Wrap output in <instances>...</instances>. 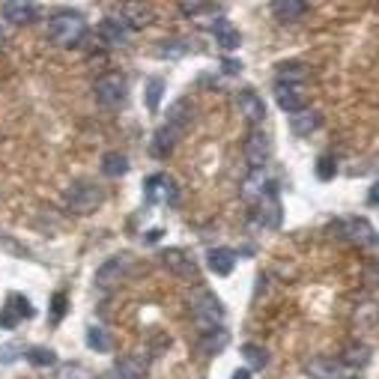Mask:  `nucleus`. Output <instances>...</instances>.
Returning a JSON list of instances; mask_svg holds the SVG:
<instances>
[{
  "instance_id": "f257e3e1",
  "label": "nucleus",
  "mask_w": 379,
  "mask_h": 379,
  "mask_svg": "<svg viewBox=\"0 0 379 379\" xmlns=\"http://www.w3.org/2000/svg\"><path fill=\"white\" fill-rule=\"evenodd\" d=\"M87 36V21L81 12H57L48 21V39L57 48H72Z\"/></svg>"
},
{
  "instance_id": "f03ea898",
  "label": "nucleus",
  "mask_w": 379,
  "mask_h": 379,
  "mask_svg": "<svg viewBox=\"0 0 379 379\" xmlns=\"http://www.w3.org/2000/svg\"><path fill=\"white\" fill-rule=\"evenodd\" d=\"M192 317H194V323L200 326V334L212 331V329H218L224 323V304L212 293V290L197 287L194 296H192Z\"/></svg>"
},
{
  "instance_id": "7ed1b4c3",
  "label": "nucleus",
  "mask_w": 379,
  "mask_h": 379,
  "mask_svg": "<svg viewBox=\"0 0 379 379\" xmlns=\"http://www.w3.org/2000/svg\"><path fill=\"white\" fill-rule=\"evenodd\" d=\"M93 96L101 108H120L126 105V96H128V81L123 72H105L101 78H96L93 84Z\"/></svg>"
},
{
  "instance_id": "20e7f679",
  "label": "nucleus",
  "mask_w": 379,
  "mask_h": 379,
  "mask_svg": "<svg viewBox=\"0 0 379 379\" xmlns=\"http://www.w3.org/2000/svg\"><path fill=\"white\" fill-rule=\"evenodd\" d=\"M63 200H66V207L72 209V212H78V215H90V212H96L101 203H105V192H101L99 185H93V182H75L69 188V192L63 194Z\"/></svg>"
},
{
  "instance_id": "39448f33",
  "label": "nucleus",
  "mask_w": 379,
  "mask_h": 379,
  "mask_svg": "<svg viewBox=\"0 0 379 379\" xmlns=\"http://www.w3.org/2000/svg\"><path fill=\"white\" fill-rule=\"evenodd\" d=\"M242 153L248 158V165H251V170L266 167V162L272 158V138L263 132V128H251V132L245 135Z\"/></svg>"
},
{
  "instance_id": "423d86ee",
  "label": "nucleus",
  "mask_w": 379,
  "mask_h": 379,
  "mask_svg": "<svg viewBox=\"0 0 379 379\" xmlns=\"http://www.w3.org/2000/svg\"><path fill=\"white\" fill-rule=\"evenodd\" d=\"M128 269H132V257H128V254H114V257H108L105 263L96 269V278L93 281H96L99 290H111V287H116L120 281H126Z\"/></svg>"
},
{
  "instance_id": "0eeeda50",
  "label": "nucleus",
  "mask_w": 379,
  "mask_h": 379,
  "mask_svg": "<svg viewBox=\"0 0 379 379\" xmlns=\"http://www.w3.org/2000/svg\"><path fill=\"white\" fill-rule=\"evenodd\" d=\"M334 236H341L353 245H370L373 242V227L368 218H358V215H349V218H341V221L331 224Z\"/></svg>"
},
{
  "instance_id": "6e6552de",
  "label": "nucleus",
  "mask_w": 379,
  "mask_h": 379,
  "mask_svg": "<svg viewBox=\"0 0 379 379\" xmlns=\"http://www.w3.org/2000/svg\"><path fill=\"white\" fill-rule=\"evenodd\" d=\"M275 101L284 114H299L308 108V93H304L302 84H275Z\"/></svg>"
},
{
  "instance_id": "1a4fd4ad",
  "label": "nucleus",
  "mask_w": 379,
  "mask_h": 379,
  "mask_svg": "<svg viewBox=\"0 0 379 379\" xmlns=\"http://www.w3.org/2000/svg\"><path fill=\"white\" fill-rule=\"evenodd\" d=\"M254 221L266 230H278L281 227V200H278V188H272V192L257 203L254 209Z\"/></svg>"
},
{
  "instance_id": "9d476101",
  "label": "nucleus",
  "mask_w": 379,
  "mask_h": 379,
  "mask_svg": "<svg viewBox=\"0 0 379 379\" xmlns=\"http://www.w3.org/2000/svg\"><path fill=\"white\" fill-rule=\"evenodd\" d=\"M236 108L242 114V120L251 123V126L266 120V101H263V96H257L254 90H239L236 93Z\"/></svg>"
},
{
  "instance_id": "9b49d317",
  "label": "nucleus",
  "mask_w": 379,
  "mask_h": 379,
  "mask_svg": "<svg viewBox=\"0 0 379 379\" xmlns=\"http://www.w3.org/2000/svg\"><path fill=\"white\" fill-rule=\"evenodd\" d=\"M272 182H269V177H266V170L263 167H260V170H251V173H248V180L242 182V188H239V194H242V200H248V203H254V207H257V203L260 200H263L269 192H272Z\"/></svg>"
},
{
  "instance_id": "f8f14e48",
  "label": "nucleus",
  "mask_w": 379,
  "mask_h": 379,
  "mask_svg": "<svg viewBox=\"0 0 379 379\" xmlns=\"http://www.w3.org/2000/svg\"><path fill=\"white\" fill-rule=\"evenodd\" d=\"M162 263H165V269H170L173 275H180V278L197 281V263H194V260L188 257L185 251H180V248H167V251L162 254Z\"/></svg>"
},
{
  "instance_id": "ddd939ff",
  "label": "nucleus",
  "mask_w": 379,
  "mask_h": 379,
  "mask_svg": "<svg viewBox=\"0 0 379 379\" xmlns=\"http://www.w3.org/2000/svg\"><path fill=\"white\" fill-rule=\"evenodd\" d=\"M128 36H132V31H128V24L123 18H105L99 24V39L105 42L108 48H123L128 45Z\"/></svg>"
},
{
  "instance_id": "4468645a",
  "label": "nucleus",
  "mask_w": 379,
  "mask_h": 379,
  "mask_svg": "<svg viewBox=\"0 0 379 379\" xmlns=\"http://www.w3.org/2000/svg\"><path fill=\"white\" fill-rule=\"evenodd\" d=\"M180 138H182V128H177V126H170V123H165L158 132L153 135V143H150V153L155 155V158H167L173 150H177V143H180Z\"/></svg>"
},
{
  "instance_id": "2eb2a0df",
  "label": "nucleus",
  "mask_w": 379,
  "mask_h": 379,
  "mask_svg": "<svg viewBox=\"0 0 379 379\" xmlns=\"http://www.w3.org/2000/svg\"><path fill=\"white\" fill-rule=\"evenodd\" d=\"M114 370H116L120 379H143L147 370H150V361H147V356H141V353H126V356L116 358Z\"/></svg>"
},
{
  "instance_id": "dca6fc26",
  "label": "nucleus",
  "mask_w": 379,
  "mask_h": 379,
  "mask_svg": "<svg viewBox=\"0 0 379 379\" xmlns=\"http://www.w3.org/2000/svg\"><path fill=\"white\" fill-rule=\"evenodd\" d=\"M311 379H344V361H334V358H326V356H317L304 364Z\"/></svg>"
},
{
  "instance_id": "f3484780",
  "label": "nucleus",
  "mask_w": 379,
  "mask_h": 379,
  "mask_svg": "<svg viewBox=\"0 0 379 379\" xmlns=\"http://www.w3.org/2000/svg\"><path fill=\"white\" fill-rule=\"evenodd\" d=\"M209 31H212L215 42H218V45H221L224 51H236V48L242 45V36H239V31H236V27H233L227 18H215Z\"/></svg>"
},
{
  "instance_id": "a211bd4d",
  "label": "nucleus",
  "mask_w": 379,
  "mask_h": 379,
  "mask_svg": "<svg viewBox=\"0 0 379 379\" xmlns=\"http://www.w3.org/2000/svg\"><path fill=\"white\" fill-rule=\"evenodd\" d=\"M0 12H4V18L9 24H31L36 18L39 6L36 4H24V0H9V4L0 6Z\"/></svg>"
},
{
  "instance_id": "6ab92c4d",
  "label": "nucleus",
  "mask_w": 379,
  "mask_h": 379,
  "mask_svg": "<svg viewBox=\"0 0 379 379\" xmlns=\"http://www.w3.org/2000/svg\"><path fill=\"white\" fill-rule=\"evenodd\" d=\"M319 123H323V116H319L317 111H311V108H304V111L290 116V132H293L296 138H308L311 132L319 128Z\"/></svg>"
},
{
  "instance_id": "aec40b11",
  "label": "nucleus",
  "mask_w": 379,
  "mask_h": 379,
  "mask_svg": "<svg viewBox=\"0 0 379 379\" xmlns=\"http://www.w3.org/2000/svg\"><path fill=\"white\" fill-rule=\"evenodd\" d=\"M207 263L215 275H221V278H227V275L233 272V266H236V251L233 248H212V251L207 254Z\"/></svg>"
},
{
  "instance_id": "412c9836",
  "label": "nucleus",
  "mask_w": 379,
  "mask_h": 379,
  "mask_svg": "<svg viewBox=\"0 0 379 379\" xmlns=\"http://www.w3.org/2000/svg\"><path fill=\"white\" fill-rule=\"evenodd\" d=\"M308 4L304 0H275L272 4V12H275V18L278 21H299L308 16Z\"/></svg>"
},
{
  "instance_id": "4be33fe9",
  "label": "nucleus",
  "mask_w": 379,
  "mask_h": 379,
  "mask_svg": "<svg viewBox=\"0 0 379 379\" xmlns=\"http://www.w3.org/2000/svg\"><path fill=\"white\" fill-rule=\"evenodd\" d=\"M227 344H230V331H227L224 326H218V329H212V331H203L197 346H200L203 356H218Z\"/></svg>"
},
{
  "instance_id": "5701e85b",
  "label": "nucleus",
  "mask_w": 379,
  "mask_h": 379,
  "mask_svg": "<svg viewBox=\"0 0 379 379\" xmlns=\"http://www.w3.org/2000/svg\"><path fill=\"white\" fill-rule=\"evenodd\" d=\"M192 120H194V105H192V99H177L173 105L167 108V123L170 126H177V128H185L192 126Z\"/></svg>"
},
{
  "instance_id": "b1692460",
  "label": "nucleus",
  "mask_w": 379,
  "mask_h": 379,
  "mask_svg": "<svg viewBox=\"0 0 379 379\" xmlns=\"http://www.w3.org/2000/svg\"><path fill=\"white\" fill-rule=\"evenodd\" d=\"M120 18L128 24V31H141V27H147V24L153 21V12H150V6H141V4H126Z\"/></svg>"
},
{
  "instance_id": "393cba45",
  "label": "nucleus",
  "mask_w": 379,
  "mask_h": 379,
  "mask_svg": "<svg viewBox=\"0 0 379 379\" xmlns=\"http://www.w3.org/2000/svg\"><path fill=\"white\" fill-rule=\"evenodd\" d=\"M101 173H105L108 180H120L128 173V158L123 153H105L101 158Z\"/></svg>"
},
{
  "instance_id": "a878e982",
  "label": "nucleus",
  "mask_w": 379,
  "mask_h": 379,
  "mask_svg": "<svg viewBox=\"0 0 379 379\" xmlns=\"http://www.w3.org/2000/svg\"><path fill=\"white\" fill-rule=\"evenodd\" d=\"M304 78H308V66L304 63H281L278 72H275L278 84H304Z\"/></svg>"
},
{
  "instance_id": "bb28decb",
  "label": "nucleus",
  "mask_w": 379,
  "mask_h": 379,
  "mask_svg": "<svg viewBox=\"0 0 379 379\" xmlns=\"http://www.w3.org/2000/svg\"><path fill=\"white\" fill-rule=\"evenodd\" d=\"M242 358H245L248 368H254V370H263L269 364L266 346H260V344H242Z\"/></svg>"
},
{
  "instance_id": "cd10ccee",
  "label": "nucleus",
  "mask_w": 379,
  "mask_h": 379,
  "mask_svg": "<svg viewBox=\"0 0 379 379\" xmlns=\"http://www.w3.org/2000/svg\"><path fill=\"white\" fill-rule=\"evenodd\" d=\"M87 346H90L93 353H111L114 341H111L108 329H101V326H90V329H87Z\"/></svg>"
},
{
  "instance_id": "c85d7f7f",
  "label": "nucleus",
  "mask_w": 379,
  "mask_h": 379,
  "mask_svg": "<svg viewBox=\"0 0 379 379\" xmlns=\"http://www.w3.org/2000/svg\"><path fill=\"white\" fill-rule=\"evenodd\" d=\"M24 356H27V361H31L33 368H54L57 364V353L48 349V346H31Z\"/></svg>"
},
{
  "instance_id": "c756f323",
  "label": "nucleus",
  "mask_w": 379,
  "mask_h": 379,
  "mask_svg": "<svg viewBox=\"0 0 379 379\" xmlns=\"http://www.w3.org/2000/svg\"><path fill=\"white\" fill-rule=\"evenodd\" d=\"M162 96H165V78H150L147 81V108H150V114H158V108H162Z\"/></svg>"
},
{
  "instance_id": "7c9ffc66",
  "label": "nucleus",
  "mask_w": 379,
  "mask_h": 379,
  "mask_svg": "<svg viewBox=\"0 0 379 379\" xmlns=\"http://www.w3.org/2000/svg\"><path fill=\"white\" fill-rule=\"evenodd\" d=\"M370 361V349L358 344V346H346L344 353V364H349V368H364V364Z\"/></svg>"
},
{
  "instance_id": "2f4dec72",
  "label": "nucleus",
  "mask_w": 379,
  "mask_h": 379,
  "mask_svg": "<svg viewBox=\"0 0 379 379\" xmlns=\"http://www.w3.org/2000/svg\"><path fill=\"white\" fill-rule=\"evenodd\" d=\"M21 311L16 308V302L12 299H6V304H4V311H0V329H16L18 323H21Z\"/></svg>"
},
{
  "instance_id": "473e14b6",
  "label": "nucleus",
  "mask_w": 379,
  "mask_h": 379,
  "mask_svg": "<svg viewBox=\"0 0 379 379\" xmlns=\"http://www.w3.org/2000/svg\"><path fill=\"white\" fill-rule=\"evenodd\" d=\"M162 185H165V173H153V177L143 182V197H147V203L162 200Z\"/></svg>"
},
{
  "instance_id": "72a5a7b5",
  "label": "nucleus",
  "mask_w": 379,
  "mask_h": 379,
  "mask_svg": "<svg viewBox=\"0 0 379 379\" xmlns=\"http://www.w3.org/2000/svg\"><path fill=\"white\" fill-rule=\"evenodd\" d=\"M334 173H338V162H334L331 155H323L317 162V177L323 180V182H329V180H334Z\"/></svg>"
},
{
  "instance_id": "f704fd0d",
  "label": "nucleus",
  "mask_w": 379,
  "mask_h": 379,
  "mask_svg": "<svg viewBox=\"0 0 379 379\" xmlns=\"http://www.w3.org/2000/svg\"><path fill=\"white\" fill-rule=\"evenodd\" d=\"M66 293H54L51 296V323L57 326V323H60V319H63V314H66Z\"/></svg>"
},
{
  "instance_id": "c9c22d12",
  "label": "nucleus",
  "mask_w": 379,
  "mask_h": 379,
  "mask_svg": "<svg viewBox=\"0 0 379 379\" xmlns=\"http://www.w3.org/2000/svg\"><path fill=\"white\" fill-rule=\"evenodd\" d=\"M162 200L167 203V207H177V203H180V188H177V182H173L170 177H165V185H162Z\"/></svg>"
},
{
  "instance_id": "e433bc0d",
  "label": "nucleus",
  "mask_w": 379,
  "mask_h": 379,
  "mask_svg": "<svg viewBox=\"0 0 379 379\" xmlns=\"http://www.w3.org/2000/svg\"><path fill=\"white\" fill-rule=\"evenodd\" d=\"M60 379H90V370L84 364H66L60 368Z\"/></svg>"
},
{
  "instance_id": "4c0bfd02",
  "label": "nucleus",
  "mask_w": 379,
  "mask_h": 379,
  "mask_svg": "<svg viewBox=\"0 0 379 379\" xmlns=\"http://www.w3.org/2000/svg\"><path fill=\"white\" fill-rule=\"evenodd\" d=\"M9 299L16 302V308L21 311V317H24V319H33V317H36V308L31 304V299H27V296H18V293H12Z\"/></svg>"
},
{
  "instance_id": "58836bf2",
  "label": "nucleus",
  "mask_w": 379,
  "mask_h": 379,
  "mask_svg": "<svg viewBox=\"0 0 379 379\" xmlns=\"http://www.w3.org/2000/svg\"><path fill=\"white\" fill-rule=\"evenodd\" d=\"M215 6H209V4H188V0H182L180 4V12L182 16H200V12H212Z\"/></svg>"
},
{
  "instance_id": "ea45409f",
  "label": "nucleus",
  "mask_w": 379,
  "mask_h": 379,
  "mask_svg": "<svg viewBox=\"0 0 379 379\" xmlns=\"http://www.w3.org/2000/svg\"><path fill=\"white\" fill-rule=\"evenodd\" d=\"M221 72H224V75H239V72H242V60L224 57V60H221Z\"/></svg>"
},
{
  "instance_id": "a19ab883",
  "label": "nucleus",
  "mask_w": 379,
  "mask_h": 379,
  "mask_svg": "<svg viewBox=\"0 0 379 379\" xmlns=\"http://www.w3.org/2000/svg\"><path fill=\"white\" fill-rule=\"evenodd\" d=\"M368 203H370V207H379V180L370 185V192H368Z\"/></svg>"
},
{
  "instance_id": "79ce46f5",
  "label": "nucleus",
  "mask_w": 379,
  "mask_h": 379,
  "mask_svg": "<svg viewBox=\"0 0 379 379\" xmlns=\"http://www.w3.org/2000/svg\"><path fill=\"white\" fill-rule=\"evenodd\" d=\"M230 379H251V370H233Z\"/></svg>"
},
{
  "instance_id": "37998d69",
  "label": "nucleus",
  "mask_w": 379,
  "mask_h": 379,
  "mask_svg": "<svg viewBox=\"0 0 379 379\" xmlns=\"http://www.w3.org/2000/svg\"><path fill=\"white\" fill-rule=\"evenodd\" d=\"M162 239V230H150V236H147V242H158Z\"/></svg>"
},
{
  "instance_id": "c03bdc74",
  "label": "nucleus",
  "mask_w": 379,
  "mask_h": 379,
  "mask_svg": "<svg viewBox=\"0 0 379 379\" xmlns=\"http://www.w3.org/2000/svg\"><path fill=\"white\" fill-rule=\"evenodd\" d=\"M0 45H4V31H0Z\"/></svg>"
}]
</instances>
